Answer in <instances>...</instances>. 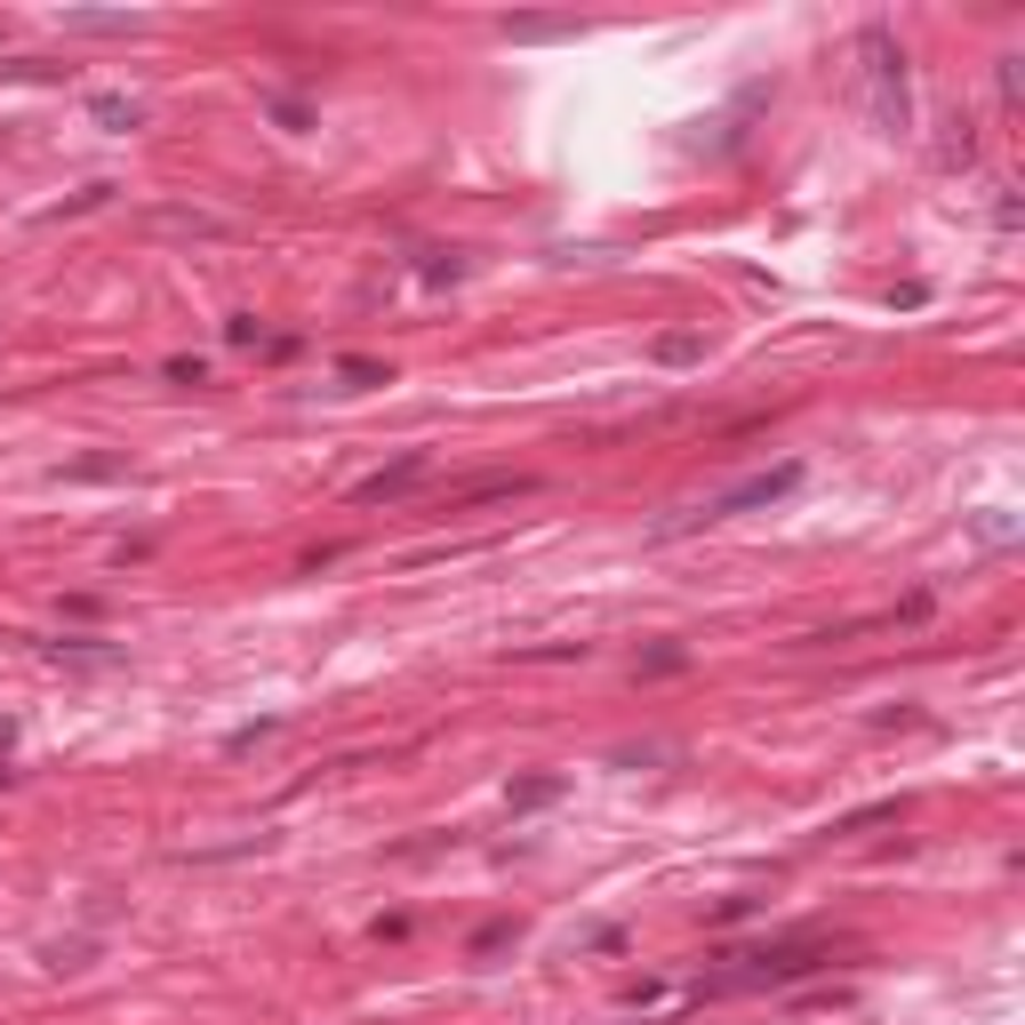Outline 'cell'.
<instances>
[{"label": "cell", "instance_id": "obj_1", "mask_svg": "<svg viewBox=\"0 0 1025 1025\" xmlns=\"http://www.w3.org/2000/svg\"><path fill=\"white\" fill-rule=\"evenodd\" d=\"M858 89H866V121L881 136H898L913 121V81H905V49L890 24H866L858 32Z\"/></svg>", "mask_w": 1025, "mask_h": 1025}, {"label": "cell", "instance_id": "obj_2", "mask_svg": "<svg viewBox=\"0 0 1025 1025\" xmlns=\"http://www.w3.org/2000/svg\"><path fill=\"white\" fill-rule=\"evenodd\" d=\"M801 489V457H785V465H769V473H745V482H729V489H713L705 505H690V512H673V521H658V537H681V529H705V521H729V512H762V505H777V497H794Z\"/></svg>", "mask_w": 1025, "mask_h": 1025}, {"label": "cell", "instance_id": "obj_3", "mask_svg": "<svg viewBox=\"0 0 1025 1025\" xmlns=\"http://www.w3.org/2000/svg\"><path fill=\"white\" fill-rule=\"evenodd\" d=\"M834 953L826 945H769V953H745L737 970H722L713 985H697V994H762V985H794V977H817Z\"/></svg>", "mask_w": 1025, "mask_h": 1025}, {"label": "cell", "instance_id": "obj_4", "mask_svg": "<svg viewBox=\"0 0 1025 1025\" xmlns=\"http://www.w3.org/2000/svg\"><path fill=\"white\" fill-rule=\"evenodd\" d=\"M425 473H433V457H425V449H401L393 465H377V473H369V482H353V505H385V497H408V489L425 482Z\"/></svg>", "mask_w": 1025, "mask_h": 1025}, {"label": "cell", "instance_id": "obj_5", "mask_svg": "<svg viewBox=\"0 0 1025 1025\" xmlns=\"http://www.w3.org/2000/svg\"><path fill=\"white\" fill-rule=\"evenodd\" d=\"M537 482H529V473H482V482H457L449 489V512L457 505H489V497H529Z\"/></svg>", "mask_w": 1025, "mask_h": 1025}, {"label": "cell", "instance_id": "obj_6", "mask_svg": "<svg viewBox=\"0 0 1025 1025\" xmlns=\"http://www.w3.org/2000/svg\"><path fill=\"white\" fill-rule=\"evenodd\" d=\"M561 794H569V777H553V769H537V777H512V785H505L512 817H529V809H553Z\"/></svg>", "mask_w": 1025, "mask_h": 1025}, {"label": "cell", "instance_id": "obj_7", "mask_svg": "<svg viewBox=\"0 0 1025 1025\" xmlns=\"http://www.w3.org/2000/svg\"><path fill=\"white\" fill-rule=\"evenodd\" d=\"M697 353H705V337H697V329H665V337H658V361H665V369H690Z\"/></svg>", "mask_w": 1025, "mask_h": 1025}, {"label": "cell", "instance_id": "obj_8", "mask_svg": "<svg viewBox=\"0 0 1025 1025\" xmlns=\"http://www.w3.org/2000/svg\"><path fill=\"white\" fill-rule=\"evenodd\" d=\"M457 272H465V257H457V249H425V257H417V281H425V289H449Z\"/></svg>", "mask_w": 1025, "mask_h": 1025}, {"label": "cell", "instance_id": "obj_9", "mask_svg": "<svg viewBox=\"0 0 1025 1025\" xmlns=\"http://www.w3.org/2000/svg\"><path fill=\"white\" fill-rule=\"evenodd\" d=\"M49 658H64V665H121V649H96V641H49Z\"/></svg>", "mask_w": 1025, "mask_h": 1025}, {"label": "cell", "instance_id": "obj_10", "mask_svg": "<svg viewBox=\"0 0 1025 1025\" xmlns=\"http://www.w3.org/2000/svg\"><path fill=\"white\" fill-rule=\"evenodd\" d=\"M561 32H577L569 17H521V24H505V41H561Z\"/></svg>", "mask_w": 1025, "mask_h": 1025}, {"label": "cell", "instance_id": "obj_11", "mask_svg": "<svg viewBox=\"0 0 1025 1025\" xmlns=\"http://www.w3.org/2000/svg\"><path fill=\"white\" fill-rule=\"evenodd\" d=\"M337 377H345V385H393V369L369 361V353H345V361H337Z\"/></svg>", "mask_w": 1025, "mask_h": 1025}, {"label": "cell", "instance_id": "obj_12", "mask_svg": "<svg viewBox=\"0 0 1025 1025\" xmlns=\"http://www.w3.org/2000/svg\"><path fill=\"white\" fill-rule=\"evenodd\" d=\"M89 113H96V121H105L113 136H128L136 121H145V113H136V105H128V96H96V105H89Z\"/></svg>", "mask_w": 1025, "mask_h": 1025}, {"label": "cell", "instance_id": "obj_13", "mask_svg": "<svg viewBox=\"0 0 1025 1025\" xmlns=\"http://www.w3.org/2000/svg\"><path fill=\"white\" fill-rule=\"evenodd\" d=\"M64 32H145V17H64Z\"/></svg>", "mask_w": 1025, "mask_h": 1025}, {"label": "cell", "instance_id": "obj_14", "mask_svg": "<svg viewBox=\"0 0 1025 1025\" xmlns=\"http://www.w3.org/2000/svg\"><path fill=\"white\" fill-rule=\"evenodd\" d=\"M168 385H209V361H193V353H177V361H168Z\"/></svg>", "mask_w": 1025, "mask_h": 1025}, {"label": "cell", "instance_id": "obj_15", "mask_svg": "<svg viewBox=\"0 0 1025 1025\" xmlns=\"http://www.w3.org/2000/svg\"><path fill=\"white\" fill-rule=\"evenodd\" d=\"M681 665H690V649H673V641H665V649H649V658H641V673H681Z\"/></svg>", "mask_w": 1025, "mask_h": 1025}, {"label": "cell", "instance_id": "obj_16", "mask_svg": "<svg viewBox=\"0 0 1025 1025\" xmlns=\"http://www.w3.org/2000/svg\"><path fill=\"white\" fill-rule=\"evenodd\" d=\"M497 945H512V921H489V930H473V953H497Z\"/></svg>", "mask_w": 1025, "mask_h": 1025}, {"label": "cell", "instance_id": "obj_17", "mask_svg": "<svg viewBox=\"0 0 1025 1025\" xmlns=\"http://www.w3.org/2000/svg\"><path fill=\"white\" fill-rule=\"evenodd\" d=\"M9 745H17V722H0V754H9Z\"/></svg>", "mask_w": 1025, "mask_h": 1025}]
</instances>
